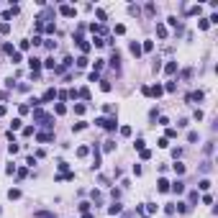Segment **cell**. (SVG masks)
Here are the masks:
<instances>
[{"label": "cell", "instance_id": "obj_1", "mask_svg": "<svg viewBox=\"0 0 218 218\" xmlns=\"http://www.w3.org/2000/svg\"><path fill=\"white\" fill-rule=\"evenodd\" d=\"M95 123H98V126H103V128H108V131H115V128H118V121H115V118H98Z\"/></svg>", "mask_w": 218, "mask_h": 218}, {"label": "cell", "instance_id": "obj_2", "mask_svg": "<svg viewBox=\"0 0 218 218\" xmlns=\"http://www.w3.org/2000/svg\"><path fill=\"white\" fill-rule=\"evenodd\" d=\"M54 98H56V90H54V87H49V90H46V92H44V95H41L39 100H41V103H52V100H54Z\"/></svg>", "mask_w": 218, "mask_h": 218}, {"label": "cell", "instance_id": "obj_3", "mask_svg": "<svg viewBox=\"0 0 218 218\" xmlns=\"http://www.w3.org/2000/svg\"><path fill=\"white\" fill-rule=\"evenodd\" d=\"M62 16H67V18H75L77 16V8H75V5H62Z\"/></svg>", "mask_w": 218, "mask_h": 218}, {"label": "cell", "instance_id": "obj_4", "mask_svg": "<svg viewBox=\"0 0 218 218\" xmlns=\"http://www.w3.org/2000/svg\"><path fill=\"white\" fill-rule=\"evenodd\" d=\"M169 190H172L174 195H182V193H185V182H182V180H177V182L169 185Z\"/></svg>", "mask_w": 218, "mask_h": 218}, {"label": "cell", "instance_id": "obj_5", "mask_svg": "<svg viewBox=\"0 0 218 218\" xmlns=\"http://www.w3.org/2000/svg\"><path fill=\"white\" fill-rule=\"evenodd\" d=\"M36 139H39L41 144H49V141L54 139V134H52V131H44V134H36Z\"/></svg>", "mask_w": 218, "mask_h": 218}, {"label": "cell", "instance_id": "obj_6", "mask_svg": "<svg viewBox=\"0 0 218 218\" xmlns=\"http://www.w3.org/2000/svg\"><path fill=\"white\" fill-rule=\"evenodd\" d=\"M203 98H205V92H203V90H195V92H190V95H187V100H190V103H195V100L200 103Z\"/></svg>", "mask_w": 218, "mask_h": 218}, {"label": "cell", "instance_id": "obj_7", "mask_svg": "<svg viewBox=\"0 0 218 218\" xmlns=\"http://www.w3.org/2000/svg\"><path fill=\"white\" fill-rule=\"evenodd\" d=\"M128 49H131V54H134L136 59L141 56V44H139V41H131V46H128Z\"/></svg>", "mask_w": 218, "mask_h": 218}, {"label": "cell", "instance_id": "obj_8", "mask_svg": "<svg viewBox=\"0 0 218 218\" xmlns=\"http://www.w3.org/2000/svg\"><path fill=\"white\" fill-rule=\"evenodd\" d=\"M121 210H123V205H121V203H118V200H115V203H113V205H111V208H108V213H111V216H118V213H121Z\"/></svg>", "mask_w": 218, "mask_h": 218}, {"label": "cell", "instance_id": "obj_9", "mask_svg": "<svg viewBox=\"0 0 218 218\" xmlns=\"http://www.w3.org/2000/svg\"><path fill=\"white\" fill-rule=\"evenodd\" d=\"M162 92H164V87H162V85H154V87H149V95H154V98H159Z\"/></svg>", "mask_w": 218, "mask_h": 218}, {"label": "cell", "instance_id": "obj_10", "mask_svg": "<svg viewBox=\"0 0 218 218\" xmlns=\"http://www.w3.org/2000/svg\"><path fill=\"white\" fill-rule=\"evenodd\" d=\"M164 72H167V75H174V72H177V62H167L164 64Z\"/></svg>", "mask_w": 218, "mask_h": 218}, {"label": "cell", "instance_id": "obj_11", "mask_svg": "<svg viewBox=\"0 0 218 218\" xmlns=\"http://www.w3.org/2000/svg\"><path fill=\"white\" fill-rule=\"evenodd\" d=\"M157 187H159V193H169V182H167L164 177H162V180L157 182Z\"/></svg>", "mask_w": 218, "mask_h": 218}, {"label": "cell", "instance_id": "obj_12", "mask_svg": "<svg viewBox=\"0 0 218 218\" xmlns=\"http://www.w3.org/2000/svg\"><path fill=\"white\" fill-rule=\"evenodd\" d=\"M90 31L92 33H105V26L103 23H90Z\"/></svg>", "mask_w": 218, "mask_h": 218}, {"label": "cell", "instance_id": "obj_13", "mask_svg": "<svg viewBox=\"0 0 218 218\" xmlns=\"http://www.w3.org/2000/svg\"><path fill=\"white\" fill-rule=\"evenodd\" d=\"M172 169H174V174H185V164H182V162H174Z\"/></svg>", "mask_w": 218, "mask_h": 218}, {"label": "cell", "instance_id": "obj_14", "mask_svg": "<svg viewBox=\"0 0 218 218\" xmlns=\"http://www.w3.org/2000/svg\"><path fill=\"white\" fill-rule=\"evenodd\" d=\"M8 198L10 200H18L21 198V190H18V187H10V190H8Z\"/></svg>", "mask_w": 218, "mask_h": 218}, {"label": "cell", "instance_id": "obj_15", "mask_svg": "<svg viewBox=\"0 0 218 218\" xmlns=\"http://www.w3.org/2000/svg\"><path fill=\"white\" fill-rule=\"evenodd\" d=\"M157 36H159V39H164V36H167V26L164 23H157Z\"/></svg>", "mask_w": 218, "mask_h": 218}, {"label": "cell", "instance_id": "obj_16", "mask_svg": "<svg viewBox=\"0 0 218 218\" xmlns=\"http://www.w3.org/2000/svg\"><path fill=\"white\" fill-rule=\"evenodd\" d=\"M44 67H46V69H56V64H54V56H46V59H44Z\"/></svg>", "mask_w": 218, "mask_h": 218}, {"label": "cell", "instance_id": "obj_17", "mask_svg": "<svg viewBox=\"0 0 218 218\" xmlns=\"http://www.w3.org/2000/svg\"><path fill=\"white\" fill-rule=\"evenodd\" d=\"M75 44H77V46H80V49H82V52H85V54H87V52H90V44H87L85 39H80V41H75Z\"/></svg>", "mask_w": 218, "mask_h": 218}, {"label": "cell", "instance_id": "obj_18", "mask_svg": "<svg viewBox=\"0 0 218 218\" xmlns=\"http://www.w3.org/2000/svg\"><path fill=\"white\" fill-rule=\"evenodd\" d=\"M141 52H154V41H144L141 44Z\"/></svg>", "mask_w": 218, "mask_h": 218}, {"label": "cell", "instance_id": "obj_19", "mask_svg": "<svg viewBox=\"0 0 218 218\" xmlns=\"http://www.w3.org/2000/svg\"><path fill=\"white\" fill-rule=\"evenodd\" d=\"M174 210H180V213H187V210H190V205H187V203H177V205H174Z\"/></svg>", "mask_w": 218, "mask_h": 218}, {"label": "cell", "instance_id": "obj_20", "mask_svg": "<svg viewBox=\"0 0 218 218\" xmlns=\"http://www.w3.org/2000/svg\"><path fill=\"white\" fill-rule=\"evenodd\" d=\"M118 62H121V54L113 52V56H111V67H118Z\"/></svg>", "mask_w": 218, "mask_h": 218}, {"label": "cell", "instance_id": "obj_21", "mask_svg": "<svg viewBox=\"0 0 218 218\" xmlns=\"http://www.w3.org/2000/svg\"><path fill=\"white\" fill-rule=\"evenodd\" d=\"M75 64H77V67H87V56H85V54H82V56H77Z\"/></svg>", "mask_w": 218, "mask_h": 218}, {"label": "cell", "instance_id": "obj_22", "mask_svg": "<svg viewBox=\"0 0 218 218\" xmlns=\"http://www.w3.org/2000/svg\"><path fill=\"white\" fill-rule=\"evenodd\" d=\"M85 128H87V123H85V121H77L75 126H72V131H85Z\"/></svg>", "mask_w": 218, "mask_h": 218}, {"label": "cell", "instance_id": "obj_23", "mask_svg": "<svg viewBox=\"0 0 218 218\" xmlns=\"http://www.w3.org/2000/svg\"><path fill=\"white\" fill-rule=\"evenodd\" d=\"M198 139H200V136H198V131H190V134H187V141H190V144H195Z\"/></svg>", "mask_w": 218, "mask_h": 218}, {"label": "cell", "instance_id": "obj_24", "mask_svg": "<svg viewBox=\"0 0 218 218\" xmlns=\"http://www.w3.org/2000/svg\"><path fill=\"white\" fill-rule=\"evenodd\" d=\"M111 87H113V85L108 82V80H103V82H100V90H103V92H111Z\"/></svg>", "mask_w": 218, "mask_h": 218}, {"label": "cell", "instance_id": "obj_25", "mask_svg": "<svg viewBox=\"0 0 218 218\" xmlns=\"http://www.w3.org/2000/svg\"><path fill=\"white\" fill-rule=\"evenodd\" d=\"M113 33H118V36H121V33H126V26H123V23H115V28H113Z\"/></svg>", "mask_w": 218, "mask_h": 218}, {"label": "cell", "instance_id": "obj_26", "mask_svg": "<svg viewBox=\"0 0 218 218\" xmlns=\"http://www.w3.org/2000/svg\"><path fill=\"white\" fill-rule=\"evenodd\" d=\"M21 126H23V121H21V118H16V121H13V123H10V131H18Z\"/></svg>", "mask_w": 218, "mask_h": 218}, {"label": "cell", "instance_id": "obj_27", "mask_svg": "<svg viewBox=\"0 0 218 218\" xmlns=\"http://www.w3.org/2000/svg\"><path fill=\"white\" fill-rule=\"evenodd\" d=\"M198 187H200V190H210V180H200Z\"/></svg>", "mask_w": 218, "mask_h": 218}, {"label": "cell", "instance_id": "obj_28", "mask_svg": "<svg viewBox=\"0 0 218 218\" xmlns=\"http://www.w3.org/2000/svg\"><path fill=\"white\" fill-rule=\"evenodd\" d=\"M164 213H167V216H174V203H169V205H164Z\"/></svg>", "mask_w": 218, "mask_h": 218}, {"label": "cell", "instance_id": "obj_29", "mask_svg": "<svg viewBox=\"0 0 218 218\" xmlns=\"http://www.w3.org/2000/svg\"><path fill=\"white\" fill-rule=\"evenodd\" d=\"M18 46H21V52H26V49H31V41H28V39H26V41H21V44H18Z\"/></svg>", "mask_w": 218, "mask_h": 218}, {"label": "cell", "instance_id": "obj_30", "mask_svg": "<svg viewBox=\"0 0 218 218\" xmlns=\"http://www.w3.org/2000/svg\"><path fill=\"white\" fill-rule=\"evenodd\" d=\"M187 13H190V16H200V5H193V8L187 10Z\"/></svg>", "mask_w": 218, "mask_h": 218}, {"label": "cell", "instance_id": "obj_31", "mask_svg": "<svg viewBox=\"0 0 218 218\" xmlns=\"http://www.w3.org/2000/svg\"><path fill=\"white\" fill-rule=\"evenodd\" d=\"M103 44H105V41L100 39V36H95V39H92V46H98V49H100V46H103Z\"/></svg>", "mask_w": 218, "mask_h": 218}, {"label": "cell", "instance_id": "obj_32", "mask_svg": "<svg viewBox=\"0 0 218 218\" xmlns=\"http://www.w3.org/2000/svg\"><path fill=\"white\" fill-rule=\"evenodd\" d=\"M172 157H174V159H180V157H182V149L174 146V149H172Z\"/></svg>", "mask_w": 218, "mask_h": 218}, {"label": "cell", "instance_id": "obj_33", "mask_svg": "<svg viewBox=\"0 0 218 218\" xmlns=\"http://www.w3.org/2000/svg\"><path fill=\"white\" fill-rule=\"evenodd\" d=\"M44 31H46V33H54L56 26H54V23H46V26H44Z\"/></svg>", "mask_w": 218, "mask_h": 218}, {"label": "cell", "instance_id": "obj_34", "mask_svg": "<svg viewBox=\"0 0 218 218\" xmlns=\"http://www.w3.org/2000/svg\"><path fill=\"white\" fill-rule=\"evenodd\" d=\"M28 41H31V44H33V46H39V44H41L44 39H41V36H39V33H36V36H33V39H28Z\"/></svg>", "mask_w": 218, "mask_h": 218}, {"label": "cell", "instance_id": "obj_35", "mask_svg": "<svg viewBox=\"0 0 218 218\" xmlns=\"http://www.w3.org/2000/svg\"><path fill=\"white\" fill-rule=\"evenodd\" d=\"M157 146H159V149H167V146H169V141H167V139H159Z\"/></svg>", "mask_w": 218, "mask_h": 218}, {"label": "cell", "instance_id": "obj_36", "mask_svg": "<svg viewBox=\"0 0 218 218\" xmlns=\"http://www.w3.org/2000/svg\"><path fill=\"white\" fill-rule=\"evenodd\" d=\"M8 151H10V154H16V151H18V144L10 141V144H8Z\"/></svg>", "mask_w": 218, "mask_h": 218}, {"label": "cell", "instance_id": "obj_37", "mask_svg": "<svg viewBox=\"0 0 218 218\" xmlns=\"http://www.w3.org/2000/svg\"><path fill=\"white\" fill-rule=\"evenodd\" d=\"M10 56H13V64H18V62H21V59H23V56H21V52H13V54H10Z\"/></svg>", "mask_w": 218, "mask_h": 218}, {"label": "cell", "instance_id": "obj_38", "mask_svg": "<svg viewBox=\"0 0 218 218\" xmlns=\"http://www.w3.org/2000/svg\"><path fill=\"white\" fill-rule=\"evenodd\" d=\"M87 151H90L87 146H80V149H77V157H87Z\"/></svg>", "mask_w": 218, "mask_h": 218}, {"label": "cell", "instance_id": "obj_39", "mask_svg": "<svg viewBox=\"0 0 218 218\" xmlns=\"http://www.w3.org/2000/svg\"><path fill=\"white\" fill-rule=\"evenodd\" d=\"M121 136H131V126H121Z\"/></svg>", "mask_w": 218, "mask_h": 218}, {"label": "cell", "instance_id": "obj_40", "mask_svg": "<svg viewBox=\"0 0 218 218\" xmlns=\"http://www.w3.org/2000/svg\"><path fill=\"white\" fill-rule=\"evenodd\" d=\"M54 111H56V115H62V113H67V108H64V105L59 103V105H56V108H54Z\"/></svg>", "mask_w": 218, "mask_h": 218}, {"label": "cell", "instance_id": "obj_41", "mask_svg": "<svg viewBox=\"0 0 218 218\" xmlns=\"http://www.w3.org/2000/svg\"><path fill=\"white\" fill-rule=\"evenodd\" d=\"M195 203H198V193H190V203L187 205H195Z\"/></svg>", "mask_w": 218, "mask_h": 218}, {"label": "cell", "instance_id": "obj_42", "mask_svg": "<svg viewBox=\"0 0 218 218\" xmlns=\"http://www.w3.org/2000/svg\"><path fill=\"white\" fill-rule=\"evenodd\" d=\"M146 213H157V205H154V203H146Z\"/></svg>", "mask_w": 218, "mask_h": 218}, {"label": "cell", "instance_id": "obj_43", "mask_svg": "<svg viewBox=\"0 0 218 218\" xmlns=\"http://www.w3.org/2000/svg\"><path fill=\"white\" fill-rule=\"evenodd\" d=\"M174 87H177V85H174V80H172V82H167L164 90H167V92H174Z\"/></svg>", "mask_w": 218, "mask_h": 218}, {"label": "cell", "instance_id": "obj_44", "mask_svg": "<svg viewBox=\"0 0 218 218\" xmlns=\"http://www.w3.org/2000/svg\"><path fill=\"white\" fill-rule=\"evenodd\" d=\"M75 113H77V115H82V113H85V105H82V103L75 105Z\"/></svg>", "mask_w": 218, "mask_h": 218}, {"label": "cell", "instance_id": "obj_45", "mask_svg": "<svg viewBox=\"0 0 218 218\" xmlns=\"http://www.w3.org/2000/svg\"><path fill=\"white\" fill-rule=\"evenodd\" d=\"M103 62H105V59H98V62H95V69H92V72H100V69H103Z\"/></svg>", "mask_w": 218, "mask_h": 218}, {"label": "cell", "instance_id": "obj_46", "mask_svg": "<svg viewBox=\"0 0 218 218\" xmlns=\"http://www.w3.org/2000/svg\"><path fill=\"white\" fill-rule=\"evenodd\" d=\"M23 136H33V126H26L23 128Z\"/></svg>", "mask_w": 218, "mask_h": 218}, {"label": "cell", "instance_id": "obj_47", "mask_svg": "<svg viewBox=\"0 0 218 218\" xmlns=\"http://www.w3.org/2000/svg\"><path fill=\"white\" fill-rule=\"evenodd\" d=\"M103 149H105V151H113V149H115V144H113V141H105V146H103Z\"/></svg>", "mask_w": 218, "mask_h": 218}, {"label": "cell", "instance_id": "obj_48", "mask_svg": "<svg viewBox=\"0 0 218 218\" xmlns=\"http://www.w3.org/2000/svg\"><path fill=\"white\" fill-rule=\"evenodd\" d=\"M141 159H151V151L149 149H141Z\"/></svg>", "mask_w": 218, "mask_h": 218}, {"label": "cell", "instance_id": "obj_49", "mask_svg": "<svg viewBox=\"0 0 218 218\" xmlns=\"http://www.w3.org/2000/svg\"><path fill=\"white\" fill-rule=\"evenodd\" d=\"M5 113H8V108H5V105H0V115H5Z\"/></svg>", "mask_w": 218, "mask_h": 218}, {"label": "cell", "instance_id": "obj_50", "mask_svg": "<svg viewBox=\"0 0 218 218\" xmlns=\"http://www.w3.org/2000/svg\"><path fill=\"white\" fill-rule=\"evenodd\" d=\"M0 100H5V92H0Z\"/></svg>", "mask_w": 218, "mask_h": 218}]
</instances>
